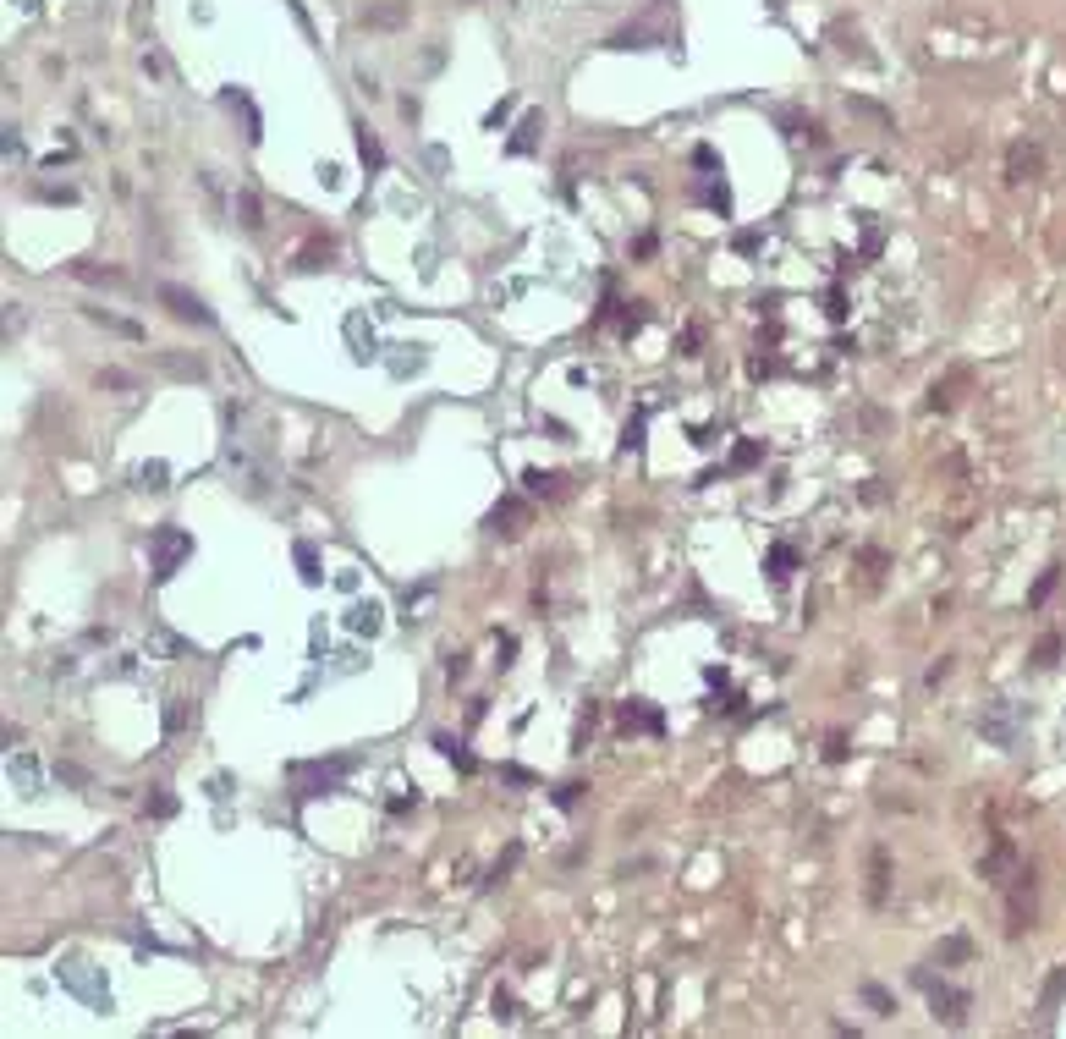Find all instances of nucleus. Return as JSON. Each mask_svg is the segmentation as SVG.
<instances>
[{
	"label": "nucleus",
	"mask_w": 1066,
	"mask_h": 1039,
	"mask_svg": "<svg viewBox=\"0 0 1066 1039\" xmlns=\"http://www.w3.org/2000/svg\"><path fill=\"white\" fill-rule=\"evenodd\" d=\"M192 550V539L187 534H176V528H166V534H154V577H171L176 572V561Z\"/></svg>",
	"instance_id": "obj_2"
},
{
	"label": "nucleus",
	"mask_w": 1066,
	"mask_h": 1039,
	"mask_svg": "<svg viewBox=\"0 0 1066 1039\" xmlns=\"http://www.w3.org/2000/svg\"><path fill=\"white\" fill-rule=\"evenodd\" d=\"M500 523H511L506 534H517V523H528V511L517 506V501H506V506H495V534H500Z\"/></svg>",
	"instance_id": "obj_6"
},
{
	"label": "nucleus",
	"mask_w": 1066,
	"mask_h": 1039,
	"mask_svg": "<svg viewBox=\"0 0 1066 1039\" xmlns=\"http://www.w3.org/2000/svg\"><path fill=\"white\" fill-rule=\"evenodd\" d=\"M918 990H929V1006H934V1018H940L946 1028H956V1023L967 1018V1006H973V995H967V990H951L946 979L934 985L929 973H918Z\"/></svg>",
	"instance_id": "obj_1"
},
{
	"label": "nucleus",
	"mask_w": 1066,
	"mask_h": 1039,
	"mask_svg": "<svg viewBox=\"0 0 1066 1039\" xmlns=\"http://www.w3.org/2000/svg\"><path fill=\"white\" fill-rule=\"evenodd\" d=\"M159 303H166L176 319H192V324H209L215 314L204 308V298H192V291H182V286H159Z\"/></svg>",
	"instance_id": "obj_3"
},
{
	"label": "nucleus",
	"mask_w": 1066,
	"mask_h": 1039,
	"mask_svg": "<svg viewBox=\"0 0 1066 1039\" xmlns=\"http://www.w3.org/2000/svg\"><path fill=\"white\" fill-rule=\"evenodd\" d=\"M1061 990H1066V968H1055V979L1045 985V1012H1050V1006L1061 1001Z\"/></svg>",
	"instance_id": "obj_10"
},
{
	"label": "nucleus",
	"mask_w": 1066,
	"mask_h": 1039,
	"mask_svg": "<svg viewBox=\"0 0 1066 1039\" xmlns=\"http://www.w3.org/2000/svg\"><path fill=\"white\" fill-rule=\"evenodd\" d=\"M435 749H440V754H445V759H457V765H462V770H473V759H468V754H462V749H457V737H435Z\"/></svg>",
	"instance_id": "obj_9"
},
{
	"label": "nucleus",
	"mask_w": 1066,
	"mask_h": 1039,
	"mask_svg": "<svg viewBox=\"0 0 1066 1039\" xmlns=\"http://www.w3.org/2000/svg\"><path fill=\"white\" fill-rule=\"evenodd\" d=\"M885 891H891V853L885 847H875L868 853V902H885Z\"/></svg>",
	"instance_id": "obj_4"
},
{
	"label": "nucleus",
	"mask_w": 1066,
	"mask_h": 1039,
	"mask_svg": "<svg viewBox=\"0 0 1066 1039\" xmlns=\"http://www.w3.org/2000/svg\"><path fill=\"white\" fill-rule=\"evenodd\" d=\"M1055 655H1061V638H1045L1039 655H1033V666H1055Z\"/></svg>",
	"instance_id": "obj_11"
},
{
	"label": "nucleus",
	"mask_w": 1066,
	"mask_h": 1039,
	"mask_svg": "<svg viewBox=\"0 0 1066 1039\" xmlns=\"http://www.w3.org/2000/svg\"><path fill=\"white\" fill-rule=\"evenodd\" d=\"M825 759H830V765H835V759H847V737H842V732H835V737H830V749H825Z\"/></svg>",
	"instance_id": "obj_12"
},
{
	"label": "nucleus",
	"mask_w": 1066,
	"mask_h": 1039,
	"mask_svg": "<svg viewBox=\"0 0 1066 1039\" xmlns=\"http://www.w3.org/2000/svg\"><path fill=\"white\" fill-rule=\"evenodd\" d=\"M358 143H363V160H369V166H379V143H374V138H369V133H363V138H358Z\"/></svg>",
	"instance_id": "obj_14"
},
{
	"label": "nucleus",
	"mask_w": 1066,
	"mask_h": 1039,
	"mask_svg": "<svg viewBox=\"0 0 1066 1039\" xmlns=\"http://www.w3.org/2000/svg\"><path fill=\"white\" fill-rule=\"evenodd\" d=\"M1022 171H1028V176H1033V171H1039V154H1033V149H1022V143H1017V149H1012V182H1022Z\"/></svg>",
	"instance_id": "obj_5"
},
{
	"label": "nucleus",
	"mask_w": 1066,
	"mask_h": 1039,
	"mask_svg": "<svg viewBox=\"0 0 1066 1039\" xmlns=\"http://www.w3.org/2000/svg\"><path fill=\"white\" fill-rule=\"evenodd\" d=\"M863 1001H868V1006H875V1012H880V1018H891V1012H896V1001H891V995H885L880 985H863Z\"/></svg>",
	"instance_id": "obj_8"
},
{
	"label": "nucleus",
	"mask_w": 1066,
	"mask_h": 1039,
	"mask_svg": "<svg viewBox=\"0 0 1066 1039\" xmlns=\"http://www.w3.org/2000/svg\"><path fill=\"white\" fill-rule=\"evenodd\" d=\"M523 479H528V490H533V495H556V484H561L556 473H539V468H528Z\"/></svg>",
	"instance_id": "obj_7"
},
{
	"label": "nucleus",
	"mask_w": 1066,
	"mask_h": 1039,
	"mask_svg": "<svg viewBox=\"0 0 1066 1039\" xmlns=\"http://www.w3.org/2000/svg\"><path fill=\"white\" fill-rule=\"evenodd\" d=\"M1055 572H1061V567H1050V572H1045V577H1039V589H1033V605H1039V600H1045V594H1050V589H1055Z\"/></svg>",
	"instance_id": "obj_13"
}]
</instances>
